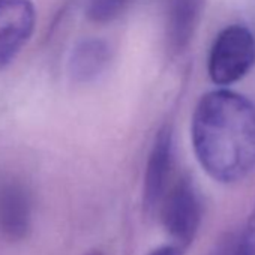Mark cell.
<instances>
[{
	"label": "cell",
	"instance_id": "4",
	"mask_svg": "<svg viewBox=\"0 0 255 255\" xmlns=\"http://www.w3.org/2000/svg\"><path fill=\"white\" fill-rule=\"evenodd\" d=\"M32 0H0V69L8 66L35 29Z\"/></svg>",
	"mask_w": 255,
	"mask_h": 255
},
{
	"label": "cell",
	"instance_id": "10",
	"mask_svg": "<svg viewBox=\"0 0 255 255\" xmlns=\"http://www.w3.org/2000/svg\"><path fill=\"white\" fill-rule=\"evenodd\" d=\"M240 255H255V206L248 218V222L236 242Z\"/></svg>",
	"mask_w": 255,
	"mask_h": 255
},
{
	"label": "cell",
	"instance_id": "7",
	"mask_svg": "<svg viewBox=\"0 0 255 255\" xmlns=\"http://www.w3.org/2000/svg\"><path fill=\"white\" fill-rule=\"evenodd\" d=\"M204 0H168L167 6V41L173 51H183L201 17Z\"/></svg>",
	"mask_w": 255,
	"mask_h": 255
},
{
	"label": "cell",
	"instance_id": "8",
	"mask_svg": "<svg viewBox=\"0 0 255 255\" xmlns=\"http://www.w3.org/2000/svg\"><path fill=\"white\" fill-rule=\"evenodd\" d=\"M110 62V47L102 39L80 42L69 59V74L75 81L87 83L102 74Z\"/></svg>",
	"mask_w": 255,
	"mask_h": 255
},
{
	"label": "cell",
	"instance_id": "2",
	"mask_svg": "<svg viewBox=\"0 0 255 255\" xmlns=\"http://www.w3.org/2000/svg\"><path fill=\"white\" fill-rule=\"evenodd\" d=\"M255 65V36L242 26L231 24L216 36L207 60L210 80L227 87L249 74Z\"/></svg>",
	"mask_w": 255,
	"mask_h": 255
},
{
	"label": "cell",
	"instance_id": "5",
	"mask_svg": "<svg viewBox=\"0 0 255 255\" xmlns=\"http://www.w3.org/2000/svg\"><path fill=\"white\" fill-rule=\"evenodd\" d=\"M173 168V132L170 126H162L149 155L143 200L147 212H155L168 191V182Z\"/></svg>",
	"mask_w": 255,
	"mask_h": 255
},
{
	"label": "cell",
	"instance_id": "3",
	"mask_svg": "<svg viewBox=\"0 0 255 255\" xmlns=\"http://www.w3.org/2000/svg\"><path fill=\"white\" fill-rule=\"evenodd\" d=\"M159 207L162 225L173 243L188 248L201 224V201L191 179H179L165 192Z\"/></svg>",
	"mask_w": 255,
	"mask_h": 255
},
{
	"label": "cell",
	"instance_id": "11",
	"mask_svg": "<svg viewBox=\"0 0 255 255\" xmlns=\"http://www.w3.org/2000/svg\"><path fill=\"white\" fill-rule=\"evenodd\" d=\"M147 255H183V248L171 243V245H162L159 248H155Z\"/></svg>",
	"mask_w": 255,
	"mask_h": 255
},
{
	"label": "cell",
	"instance_id": "1",
	"mask_svg": "<svg viewBox=\"0 0 255 255\" xmlns=\"http://www.w3.org/2000/svg\"><path fill=\"white\" fill-rule=\"evenodd\" d=\"M191 138L209 177L242 182L255 171V102L224 87L206 93L192 114Z\"/></svg>",
	"mask_w": 255,
	"mask_h": 255
},
{
	"label": "cell",
	"instance_id": "9",
	"mask_svg": "<svg viewBox=\"0 0 255 255\" xmlns=\"http://www.w3.org/2000/svg\"><path fill=\"white\" fill-rule=\"evenodd\" d=\"M132 0H90L87 17L96 23H107L117 18Z\"/></svg>",
	"mask_w": 255,
	"mask_h": 255
},
{
	"label": "cell",
	"instance_id": "6",
	"mask_svg": "<svg viewBox=\"0 0 255 255\" xmlns=\"http://www.w3.org/2000/svg\"><path fill=\"white\" fill-rule=\"evenodd\" d=\"M30 225V204L26 191L8 183L0 188V233L11 240L23 239Z\"/></svg>",
	"mask_w": 255,
	"mask_h": 255
}]
</instances>
